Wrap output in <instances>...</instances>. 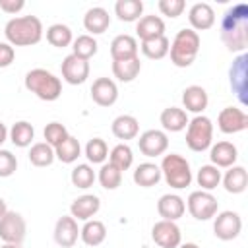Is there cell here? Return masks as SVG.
I'll list each match as a JSON object with an SVG mask.
<instances>
[{"mask_svg":"<svg viewBox=\"0 0 248 248\" xmlns=\"http://www.w3.org/2000/svg\"><path fill=\"white\" fill-rule=\"evenodd\" d=\"M229 81H231V87L236 93L238 101L242 105H246V101H248V97H246V93H248V56L244 52L232 60V66L229 70Z\"/></svg>","mask_w":248,"mask_h":248,"instance_id":"cell-9","label":"cell"},{"mask_svg":"<svg viewBox=\"0 0 248 248\" xmlns=\"http://www.w3.org/2000/svg\"><path fill=\"white\" fill-rule=\"evenodd\" d=\"M62 72V79L70 85H81L87 78H89V60H83L76 54H68L62 60L60 66Z\"/></svg>","mask_w":248,"mask_h":248,"instance_id":"cell-12","label":"cell"},{"mask_svg":"<svg viewBox=\"0 0 248 248\" xmlns=\"http://www.w3.org/2000/svg\"><path fill=\"white\" fill-rule=\"evenodd\" d=\"M138 147L145 157H159L169 147V136L163 130H145L138 140Z\"/></svg>","mask_w":248,"mask_h":248,"instance_id":"cell-14","label":"cell"},{"mask_svg":"<svg viewBox=\"0 0 248 248\" xmlns=\"http://www.w3.org/2000/svg\"><path fill=\"white\" fill-rule=\"evenodd\" d=\"M242 231V219L236 211H221L213 221V232L219 240H234Z\"/></svg>","mask_w":248,"mask_h":248,"instance_id":"cell-11","label":"cell"},{"mask_svg":"<svg viewBox=\"0 0 248 248\" xmlns=\"http://www.w3.org/2000/svg\"><path fill=\"white\" fill-rule=\"evenodd\" d=\"M97 178H99V182L105 190H116L122 182V170H118L110 163H103V167L99 169Z\"/></svg>","mask_w":248,"mask_h":248,"instance_id":"cell-42","label":"cell"},{"mask_svg":"<svg viewBox=\"0 0 248 248\" xmlns=\"http://www.w3.org/2000/svg\"><path fill=\"white\" fill-rule=\"evenodd\" d=\"M188 21H190V29L198 31H205L211 29L215 23V12L211 8V4L207 2H196L190 10H188Z\"/></svg>","mask_w":248,"mask_h":248,"instance_id":"cell-18","label":"cell"},{"mask_svg":"<svg viewBox=\"0 0 248 248\" xmlns=\"http://www.w3.org/2000/svg\"><path fill=\"white\" fill-rule=\"evenodd\" d=\"M0 248H21V244H6V242H4Z\"/></svg>","mask_w":248,"mask_h":248,"instance_id":"cell-51","label":"cell"},{"mask_svg":"<svg viewBox=\"0 0 248 248\" xmlns=\"http://www.w3.org/2000/svg\"><path fill=\"white\" fill-rule=\"evenodd\" d=\"M46 41L56 46V48H64V46H70L72 41H74V35H72V29L64 23H52L48 29H46Z\"/></svg>","mask_w":248,"mask_h":248,"instance_id":"cell-36","label":"cell"},{"mask_svg":"<svg viewBox=\"0 0 248 248\" xmlns=\"http://www.w3.org/2000/svg\"><path fill=\"white\" fill-rule=\"evenodd\" d=\"M97 50H99V45H97L95 37H91V35H78L72 41V54H76L83 60H89L91 56H95Z\"/></svg>","mask_w":248,"mask_h":248,"instance_id":"cell-38","label":"cell"},{"mask_svg":"<svg viewBox=\"0 0 248 248\" xmlns=\"http://www.w3.org/2000/svg\"><path fill=\"white\" fill-rule=\"evenodd\" d=\"M151 238L159 248H178L182 242V232L176 221H157L151 227Z\"/></svg>","mask_w":248,"mask_h":248,"instance_id":"cell-10","label":"cell"},{"mask_svg":"<svg viewBox=\"0 0 248 248\" xmlns=\"http://www.w3.org/2000/svg\"><path fill=\"white\" fill-rule=\"evenodd\" d=\"M114 14L120 21H138L143 14L141 0H118L114 4Z\"/></svg>","mask_w":248,"mask_h":248,"instance_id":"cell-35","label":"cell"},{"mask_svg":"<svg viewBox=\"0 0 248 248\" xmlns=\"http://www.w3.org/2000/svg\"><path fill=\"white\" fill-rule=\"evenodd\" d=\"M85 157L93 165H103L108 157V147L103 138H91L85 143Z\"/></svg>","mask_w":248,"mask_h":248,"instance_id":"cell-41","label":"cell"},{"mask_svg":"<svg viewBox=\"0 0 248 248\" xmlns=\"http://www.w3.org/2000/svg\"><path fill=\"white\" fill-rule=\"evenodd\" d=\"M108 25H110V16L101 6L89 8L85 12V16H83V27H85V31H89L87 35H91V37L105 33L108 29Z\"/></svg>","mask_w":248,"mask_h":248,"instance_id":"cell-21","label":"cell"},{"mask_svg":"<svg viewBox=\"0 0 248 248\" xmlns=\"http://www.w3.org/2000/svg\"><path fill=\"white\" fill-rule=\"evenodd\" d=\"M27 232L25 219L17 211H6L0 219V238L6 244H21Z\"/></svg>","mask_w":248,"mask_h":248,"instance_id":"cell-8","label":"cell"},{"mask_svg":"<svg viewBox=\"0 0 248 248\" xmlns=\"http://www.w3.org/2000/svg\"><path fill=\"white\" fill-rule=\"evenodd\" d=\"M169 52H170V62L176 68L192 66V62L196 60V56L200 52V35L190 27L180 29L174 35Z\"/></svg>","mask_w":248,"mask_h":248,"instance_id":"cell-4","label":"cell"},{"mask_svg":"<svg viewBox=\"0 0 248 248\" xmlns=\"http://www.w3.org/2000/svg\"><path fill=\"white\" fill-rule=\"evenodd\" d=\"M209 159L211 165L217 169H229L236 163L238 159V151L231 141H217L215 145H211L209 149Z\"/></svg>","mask_w":248,"mask_h":248,"instance_id":"cell-20","label":"cell"},{"mask_svg":"<svg viewBox=\"0 0 248 248\" xmlns=\"http://www.w3.org/2000/svg\"><path fill=\"white\" fill-rule=\"evenodd\" d=\"M54 155H56V159H58L60 163H66V165H70V163L78 161V157L81 155L79 140H78V138H74V136H68L60 145H56V147H54Z\"/></svg>","mask_w":248,"mask_h":248,"instance_id":"cell-33","label":"cell"},{"mask_svg":"<svg viewBox=\"0 0 248 248\" xmlns=\"http://www.w3.org/2000/svg\"><path fill=\"white\" fill-rule=\"evenodd\" d=\"M4 35L12 46H31L43 39V23L37 16L12 17L4 27Z\"/></svg>","mask_w":248,"mask_h":248,"instance_id":"cell-2","label":"cell"},{"mask_svg":"<svg viewBox=\"0 0 248 248\" xmlns=\"http://www.w3.org/2000/svg\"><path fill=\"white\" fill-rule=\"evenodd\" d=\"M134 182L141 188H151L161 180V169L155 163H140L134 170Z\"/></svg>","mask_w":248,"mask_h":248,"instance_id":"cell-30","label":"cell"},{"mask_svg":"<svg viewBox=\"0 0 248 248\" xmlns=\"http://www.w3.org/2000/svg\"><path fill=\"white\" fill-rule=\"evenodd\" d=\"M43 136H45V141H46L50 147H56V145H60L70 134H68V130H66L64 124H60V122H48V124L45 126V130H43Z\"/></svg>","mask_w":248,"mask_h":248,"instance_id":"cell-43","label":"cell"},{"mask_svg":"<svg viewBox=\"0 0 248 248\" xmlns=\"http://www.w3.org/2000/svg\"><path fill=\"white\" fill-rule=\"evenodd\" d=\"M196 182H198V186H202V190L211 192L221 182V170L213 165H202L196 174Z\"/></svg>","mask_w":248,"mask_h":248,"instance_id":"cell-40","label":"cell"},{"mask_svg":"<svg viewBox=\"0 0 248 248\" xmlns=\"http://www.w3.org/2000/svg\"><path fill=\"white\" fill-rule=\"evenodd\" d=\"M8 138L16 147H29L35 138V128L27 120H19L8 130Z\"/></svg>","mask_w":248,"mask_h":248,"instance_id":"cell-31","label":"cell"},{"mask_svg":"<svg viewBox=\"0 0 248 248\" xmlns=\"http://www.w3.org/2000/svg\"><path fill=\"white\" fill-rule=\"evenodd\" d=\"M27 91H31L33 95H37L41 101H56L62 95V81L60 78H56L52 72L45 70V68H33L25 74L23 79Z\"/></svg>","mask_w":248,"mask_h":248,"instance_id":"cell-3","label":"cell"},{"mask_svg":"<svg viewBox=\"0 0 248 248\" xmlns=\"http://www.w3.org/2000/svg\"><path fill=\"white\" fill-rule=\"evenodd\" d=\"M136 35L140 37V41L161 37L165 35V21L159 16H141L136 23Z\"/></svg>","mask_w":248,"mask_h":248,"instance_id":"cell-24","label":"cell"},{"mask_svg":"<svg viewBox=\"0 0 248 248\" xmlns=\"http://www.w3.org/2000/svg\"><path fill=\"white\" fill-rule=\"evenodd\" d=\"M186 207L190 211V215L198 221H209L211 217L217 215L219 209V202L211 192L205 190H196L188 196L186 200Z\"/></svg>","mask_w":248,"mask_h":248,"instance_id":"cell-7","label":"cell"},{"mask_svg":"<svg viewBox=\"0 0 248 248\" xmlns=\"http://www.w3.org/2000/svg\"><path fill=\"white\" fill-rule=\"evenodd\" d=\"M79 238L87 246H99V244H103L105 238H107V227H105V223L103 221H97V219L85 221V225L79 229Z\"/></svg>","mask_w":248,"mask_h":248,"instance_id":"cell-28","label":"cell"},{"mask_svg":"<svg viewBox=\"0 0 248 248\" xmlns=\"http://www.w3.org/2000/svg\"><path fill=\"white\" fill-rule=\"evenodd\" d=\"M16 58V50L10 43H0V68H8Z\"/></svg>","mask_w":248,"mask_h":248,"instance_id":"cell-46","label":"cell"},{"mask_svg":"<svg viewBox=\"0 0 248 248\" xmlns=\"http://www.w3.org/2000/svg\"><path fill=\"white\" fill-rule=\"evenodd\" d=\"M6 211H8V205H6V202L0 198V219L4 217V213H6Z\"/></svg>","mask_w":248,"mask_h":248,"instance_id":"cell-49","label":"cell"},{"mask_svg":"<svg viewBox=\"0 0 248 248\" xmlns=\"http://www.w3.org/2000/svg\"><path fill=\"white\" fill-rule=\"evenodd\" d=\"M101 209V200L95 194H83L79 198H76L70 205V215L76 221H89L97 215V211Z\"/></svg>","mask_w":248,"mask_h":248,"instance_id":"cell-17","label":"cell"},{"mask_svg":"<svg viewBox=\"0 0 248 248\" xmlns=\"http://www.w3.org/2000/svg\"><path fill=\"white\" fill-rule=\"evenodd\" d=\"M159 120H161L163 130H167V132H180L188 126V114L184 108H178V107L163 108Z\"/></svg>","mask_w":248,"mask_h":248,"instance_id":"cell-27","label":"cell"},{"mask_svg":"<svg viewBox=\"0 0 248 248\" xmlns=\"http://www.w3.org/2000/svg\"><path fill=\"white\" fill-rule=\"evenodd\" d=\"M157 6H159V12L167 17H178L186 8L184 0H159Z\"/></svg>","mask_w":248,"mask_h":248,"instance_id":"cell-45","label":"cell"},{"mask_svg":"<svg viewBox=\"0 0 248 248\" xmlns=\"http://www.w3.org/2000/svg\"><path fill=\"white\" fill-rule=\"evenodd\" d=\"M6 140H8V128H6L4 122H0V145H2Z\"/></svg>","mask_w":248,"mask_h":248,"instance_id":"cell-48","label":"cell"},{"mask_svg":"<svg viewBox=\"0 0 248 248\" xmlns=\"http://www.w3.org/2000/svg\"><path fill=\"white\" fill-rule=\"evenodd\" d=\"M108 163L114 165L118 170H128L134 163V153L128 143H118L108 153Z\"/></svg>","mask_w":248,"mask_h":248,"instance_id":"cell-39","label":"cell"},{"mask_svg":"<svg viewBox=\"0 0 248 248\" xmlns=\"http://www.w3.org/2000/svg\"><path fill=\"white\" fill-rule=\"evenodd\" d=\"M186 211V203L178 194H163L157 202V213L165 221H178Z\"/></svg>","mask_w":248,"mask_h":248,"instance_id":"cell-19","label":"cell"},{"mask_svg":"<svg viewBox=\"0 0 248 248\" xmlns=\"http://www.w3.org/2000/svg\"><path fill=\"white\" fill-rule=\"evenodd\" d=\"M79 227L72 215H62L54 225V242L62 248H72L78 242Z\"/></svg>","mask_w":248,"mask_h":248,"instance_id":"cell-15","label":"cell"},{"mask_svg":"<svg viewBox=\"0 0 248 248\" xmlns=\"http://www.w3.org/2000/svg\"><path fill=\"white\" fill-rule=\"evenodd\" d=\"M207 103H209V97L202 85H188L182 91V105L186 110L194 114H202L207 108Z\"/></svg>","mask_w":248,"mask_h":248,"instance_id":"cell-23","label":"cell"},{"mask_svg":"<svg viewBox=\"0 0 248 248\" xmlns=\"http://www.w3.org/2000/svg\"><path fill=\"white\" fill-rule=\"evenodd\" d=\"M54 159V147H50L46 141H37L29 149V161L33 167H50Z\"/></svg>","mask_w":248,"mask_h":248,"instance_id":"cell-34","label":"cell"},{"mask_svg":"<svg viewBox=\"0 0 248 248\" xmlns=\"http://www.w3.org/2000/svg\"><path fill=\"white\" fill-rule=\"evenodd\" d=\"M221 41L231 52H242L248 46V6L238 2L221 17Z\"/></svg>","mask_w":248,"mask_h":248,"instance_id":"cell-1","label":"cell"},{"mask_svg":"<svg viewBox=\"0 0 248 248\" xmlns=\"http://www.w3.org/2000/svg\"><path fill=\"white\" fill-rule=\"evenodd\" d=\"M23 0H0V10L6 14H17L19 10H23Z\"/></svg>","mask_w":248,"mask_h":248,"instance_id":"cell-47","label":"cell"},{"mask_svg":"<svg viewBox=\"0 0 248 248\" xmlns=\"http://www.w3.org/2000/svg\"><path fill=\"white\" fill-rule=\"evenodd\" d=\"M138 41L136 37L132 35H116L110 43V56H112V62L116 60H130V58H136L138 56Z\"/></svg>","mask_w":248,"mask_h":248,"instance_id":"cell-22","label":"cell"},{"mask_svg":"<svg viewBox=\"0 0 248 248\" xmlns=\"http://www.w3.org/2000/svg\"><path fill=\"white\" fill-rule=\"evenodd\" d=\"M217 126L223 134H238L248 128V114L238 107H225L217 116Z\"/></svg>","mask_w":248,"mask_h":248,"instance_id":"cell-13","label":"cell"},{"mask_svg":"<svg viewBox=\"0 0 248 248\" xmlns=\"http://www.w3.org/2000/svg\"><path fill=\"white\" fill-rule=\"evenodd\" d=\"M110 130H112L114 138H118V140H124V141L126 140H134L140 134V122L132 114H120V116H116L112 120Z\"/></svg>","mask_w":248,"mask_h":248,"instance_id":"cell-25","label":"cell"},{"mask_svg":"<svg viewBox=\"0 0 248 248\" xmlns=\"http://www.w3.org/2000/svg\"><path fill=\"white\" fill-rule=\"evenodd\" d=\"M141 52L145 58L149 60H161L169 54V48H170V41L167 39V35H161V37H155V39H147V41H141Z\"/></svg>","mask_w":248,"mask_h":248,"instance_id":"cell-32","label":"cell"},{"mask_svg":"<svg viewBox=\"0 0 248 248\" xmlns=\"http://www.w3.org/2000/svg\"><path fill=\"white\" fill-rule=\"evenodd\" d=\"M95 170H93V167L89 165V163H79V165H76L74 169H72V172H70V180H72V184L76 186V188H81V190H87L89 186H93V182H95Z\"/></svg>","mask_w":248,"mask_h":248,"instance_id":"cell-37","label":"cell"},{"mask_svg":"<svg viewBox=\"0 0 248 248\" xmlns=\"http://www.w3.org/2000/svg\"><path fill=\"white\" fill-rule=\"evenodd\" d=\"M178 248H200L198 244H194V242H186V244H180Z\"/></svg>","mask_w":248,"mask_h":248,"instance_id":"cell-50","label":"cell"},{"mask_svg":"<svg viewBox=\"0 0 248 248\" xmlns=\"http://www.w3.org/2000/svg\"><path fill=\"white\" fill-rule=\"evenodd\" d=\"M159 169H161V176L165 178V182L174 190H182V188L190 186V182H192L190 163L178 153L165 155Z\"/></svg>","mask_w":248,"mask_h":248,"instance_id":"cell-5","label":"cell"},{"mask_svg":"<svg viewBox=\"0 0 248 248\" xmlns=\"http://www.w3.org/2000/svg\"><path fill=\"white\" fill-rule=\"evenodd\" d=\"M213 141V124L207 116L203 114H196L192 120H188L186 126V145L196 151L202 153L205 149L211 147Z\"/></svg>","mask_w":248,"mask_h":248,"instance_id":"cell-6","label":"cell"},{"mask_svg":"<svg viewBox=\"0 0 248 248\" xmlns=\"http://www.w3.org/2000/svg\"><path fill=\"white\" fill-rule=\"evenodd\" d=\"M17 170V159L12 151L0 149V178H8Z\"/></svg>","mask_w":248,"mask_h":248,"instance_id":"cell-44","label":"cell"},{"mask_svg":"<svg viewBox=\"0 0 248 248\" xmlns=\"http://www.w3.org/2000/svg\"><path fill=\"white\" fill-rule=\"evenodd\" d=\"M221 180H223V186L229 194H242L248 186V172L244 167L232 165V167H229L225 176H221Z\"/></svg>","mask_w":248,"mask_h":248,"instance_id":"cell-26","label":"cell"},{"mask_svg":"<svg viewBox=\"0 0 248 248\" xmlns=\"http://www.w3.org/2000/svg\"><path fill=\"white\" fill-rule=\"evenodd\" d=\"M91 99L99 107H112L118 99V87L110 78H97L91 85Z\"/></svg>","mask_w":248,"mask_h":248,"instance_id":"cell-16","label":"cell"},{"mask_svg":"<svg viewBox=\"0 0 248 248\" xmlns=\"http://www.w3.org/2000/svg\"><path fill=\"white\" fill-rule=\"evenodd\" d=\"M140 70H141V62H140L138 56L130 58V60H116V62H112V76L118 81H122V83L134 81L138 78Z\"/></svg>","mask_w":248,"mask_h":248,"instance_id":"cell-29","label":"cell"}]
</instances>
